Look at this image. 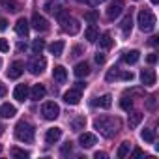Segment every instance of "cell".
I'll list each match as a JSON object with an SVG mask.
<instances>
[{
	"label": "cell",
	"instance_id": "5bb4252c",
	"mask_svg": "<svg viewBox=\"0 0 159 159\" xmlns=\"http://www.w3.org/2000/svg\"><path fill=\"white\" fill-rule=\"evenodd\" d=\"M60 137H62V129L60 127H51L45 133V142L47 144H56L60 140Z\"/></svg>",
	"mask_w": 159,
	"mask_h": 159
},
{
	"label": "cell",
	"instance_id": "d6986e66",
	"mask_svg": "<svg viewBox=\"0 0 159 159\" xmlns=\"http://www.w3.org/2000/svg\"><path fill=\"white\" fill-rule=\"evenodd\" d=\"M45 94H47V90H45L43 84H34V88H32V92H30V99H32V101H39V99L45 98Z\"/></svg>",
	"mask_w": 159,
	"mask_h": 159
},
{
	"label": "cell",
	"instance_id": "5b68a950",
	"mask_svg": "<svg viewBox=\"0 0 159 159\" xmlns=\"http://www.w3.org/2000/svg\"><path fill=\"white\" fill-rule=\"evenodd\" d=\"M41 114L45 120H56L60 116V107L54 103V101H47L41 105Z\"/></svg>",
	"mask_w": 159,
	"mask_h": 159
},
{
	"label": "cell",
	"instance_id": "60d3db41",
	"mask_svg": "<svg viewBox=\"0 0 159 159\" xmlns=\"http://www.w3.org/2000/svg\"><path fill=\"white\" fill-rule=\"evenodd\" d=\"M6 28H8V21L4 17H0V32H4Z\"/></svg>",
	"mask_w": 159,
	"mask_h": 159
},
{
	"label": "cell",
	"instance_id": "681fc988",
	"mask_svg": "<svg viewBox=\"0 0 159 159\" xmlns=\"http://www.w3.org/2000/svg\"><path fill=\"white\" fill-rule=\"evenodd\" d=\"M148 43H150V45H153V47H155V45H157V43H159V41H157V38H150V41H148Z\"/></svg>",
	"mask_w": 159,
	"mask_h": 159
},
{
	"label": "cell",
	"instance_id": "11a10c76",
	"mask_svg": "<svg viewBox=\"0 0 159 159\" xmlns=\"http://www.w3.org/2000/svg\"><path fill=\"white\" fill-rule=\"evenodd\" d=\"M0 153H2V144H0Z\"/></svg>",
	"mask_w": 159,
	"mask_h": 159
},
{
	"label": "cell",
	"instance_id": "9f6ffc18",
	"mask_svg": "<svg viewBox=\"0 0 159 159\" xmlns=\"http://www.w3.org/2000/svg\"><path fill=\"white\" fill-rule=\"evenodd\" d=\"M0 66H2V60H0Z\"/></svg>",
	"mask_w": 159,
	"mask_h": 159
},
{
	"label": "cell",
	"instance_id": "ba28073f",
	"mask_svg": "<svg viewBox=\"0 0 159 159\" xmlns=\"http://www.w3.org/2000/svg\"><path fill=\"white\" fill-rule=\"evenodd\" d=\"M122 11H124V2H122V0H114V2H111V4H109L107 17L112 21V19L120 17V15H122Z\"/></svg>",
	"mask_w": 159,
	"mask_h": 159
},
{
	"label": "cell",
	"instance_id": "603a6c76",
	"mask_svg": "<svg viewBox=\"0 0 159 159\" xmlns=\"http://www.w3.org/2000/svg\"><path fill=\"white\" fill-rule=\"evenodd\" d=\"M0 6H2L4 10H8V11H11V13H15V11L21 10L17 0H0Z\"/></svg>",
	"mask_w": 159,
	"mask_h": 159
},
{
	"label": "cell",
	"instance_id": "e575fe53",
	"mask_svg": "<svg viewBox=\"0 0 159 159\" xmlns=\"http://www.w3.org/2000/svg\"><path fill=\"white\" fill-rule=\"evenodd\" d=\"M120 107L124 109V111H131L133 109V101H131V98H122V101H120Z\"/></svg>",
	"mask_w": 159,
	"mask_h": 159
},
{
	"label": "cell",
	"instance_id": "c3c4849f",
	"mask_svg": "<svg viewBox=\"0 0 159 159\" xmlns=\"http://www.w3.org/2000/svg\"><path fill=\"white\" fill-rule=\"evenodd\" d=\"M142 153H144V152H142L140 148H135V150H133V157H139V155H142Z\"/></svg>",
	"mask_w": 159,
	"mask_h": 159
},
{
	"label": "cell",
	"instance_id": "816d5d0a",
	"mask_svg": "<svg viewBox=\"0 0 159 159\" xmlns=\"http://www.w3.org/2000/svg\"><path fill=\"white\" fill-rule=\"evenodd\" d=\"M4 129H6L4 125H0V135H2V133H4Z\"/></svg>",
	"mask_w": 159,
	"mask_h": 159
},
{
	"label": "cell",
	"instance_id": "ab89813d",
	"mask_svg": "<svg viewBox=\"0 0 159 159\" xmlns=\"http://www.w3.org/2000/svg\"><path fill=\"white\" fill-rule=\"evenodd\" d=\"M81 52H83V47H73V51H71V56H81Z\"/></svg>",
	"mask_w": 159,
	"mask_h": 159
},
{
	"label": "cell",
	"instance_id": "ee69618b",
	"mask_svg": "<svg viewBox=\"0 0 159 159\" xmlns=\"http://www.w3.org/2000/svg\"><path fill=\"white\" fill-rule=\"evenodd\" d=\"M146 60H148V64H155V62H157V54H153V52H152V54H148V58H146Z\"/></svg>",
	"mask_w": 159,
	"mask_h": 159
},
{
	"label": "cell",
	"instance_id": "74e56055",
	"mask_svg": "<svg viewBox=\"0 0 159 159\" xmlns=\"http://www.w3.org/2000/svg\"><path fill=\"white\" fill-rule=\"evenodd\" d=\"M60 153H62V155H67V153H71V142H66V144L62 146Z\"/></svg>",
	"mask_w": 159,
	"mask_h": 159
},
{
	"label": "cell",
	"instance_id": "f1b7e54d",
	"mask_svg": "<svg viewBox=\"0 0 159 159\" xmlns=\"http://www.w3.org/2000/svg\"><path fill=\"white\" fill-rule=\"evenodd\" d=\"M127 122H129V127H137L142 122V112H131Z\"/></svg>",
	"mask_w": 159,
	"mask_h": 159
},
{
	"label": "cell",
	"instance_id": "4316f807",
	"mask_svg": "<svg viewBox=\"0 0 159 159\" xmlns=\"http://www.w3.org/2000/svg\"><path fill=\"white\" fill-rule=\"evenodd\" d=\"M98 39H99V47H101V49H111V47H112V43H114L109 32L101 34V38H98Z\"/></svg>",
	"mask_w": 159,
	"mask_h": 159
},
{
	"label": "cell",
	"instance_id": "484cf974",
	"mask_svg": "<svg viewBox=\"0 0 159 159\" xmlns=\"http://www.w3.org/2000/svg\"><path fill=\"white\" fill-rule=\"evenodd\" d=\"M94 105H99L101 109H111V105H112V96H111V94H105V96H101L98 101H94Z\"/></svg>",
	"mask_w": 159,
	"mask_h": 159
},
{
	"label": "cell",
	"instance_id": "ac0fdd59",
	"mask_svg": "<svg viewBox=\"0 0 159 159\" xmlns=\"http://www.w3.org/2000/svg\"><path fill=\"white\" fill-rule=\"evenodd\" d=\"M73 73L79 77V79H83V77H88L90 75V64L88 62H79L73 69Z\"/></svg>",
	"mask_w": 159,
	"mask_h": 159
},
{
	"label": "cell",
	"instance_id": "83f0119b",
	"mask_svg": "<svg viewBox=\"0 0 159 159\" xmlns=\"http://www.w3.org/2000/svg\"><path fill=\"white\" fill-rule=\"evenodd\" d=\"M84 124H86L84 116H77V118H73V120H71V127H73L75 131H81V129H84Z\"/></svg>",
	"mask_w": 159,
	"mask_h": 159
},
{
	"label": "cell",
	"instance_id": "8d00e7d4",
	"mask_svg": "<svg viewBox=\"0 0 159 159\" xmlns=\"http://www.w3.org/2000/svg\"><path fill=\"white\" fill-rule=\"evenodd\" d=\"M8 51H10V43L4 38H0V52H8Z\"/></svg>",
	"mask_w": 159,
	"mask_h": 159
},
{
	"label": "cell",
	"instance_id": "7dc6e473",
	"mask_svg": "<svg viewBox=\"0 0 159 159\" xmlns=\"http://www.w3.org/2000/svg\"><path fill=\"white\" fill-rule=\"evenodd\" d=\"M153 103H155V96H150V98H148V107L153 109Z\"/></svg>",
	"mask_w": 159,
	"mask_h": 159
},
{
	"label": "cell",
	"instance_id": "f6af8a7d",
	"mask_svg": "<svg viewBox=\"0 0 159 159\" xmlns=\"http://www.w3.org/2000/svg\"><path fill=\"white\" fill-rule=\"evenodd\" d=\"M103 2H105V0H86V4H90V6H99Z\"/></svg>",
	"mask_w": 159,
	"mask_h": 159
},
{
	"label": "cell",
	"instance_id": "f35d334b",
	"mask_svg": "<svg viewBox=\"0 0 159 159\" xmlns=\"http://www.w3.org/2000/svg\"><path fill=\"white\" fill-rule=\"evenodd\" d=\"M120 79H124V81H131V79H133V73H131V71H124V73H120Z\"/></svg>",
	"mask_w": 159,
	"mask_h": 159
},
{
	"label": "cell",
	"instance_id": "9c48e42d",
	"mask_svg": "<svg viewBox=\"0 0 159 159\" xmlns=\"http://www.w3.org/2000/svg\"><path fill=\"white\" fill-rule=\"evenodd\" d=\"M32 26H34V30H38V32H45V30H49V21H47L43 15L34 13V15H32Z\"/></svg>",
	"mask_w": 159,
	"mask_h": 159
},
{
	"label": "cell",
	"instance_id": "4dcf8cb0",
	"mask_svg": "<svg viewBox=\"0 0 159 159\" xmlns=\"http://www.w3.org/2000/svg\"><path fill=\"white\" fill-rule=\"evenodd\" d=\"M127 153H129V142L125 140V142L120 144V148H118V152H116V157H118V159H124Z\"/></svg>",
	"mask_w": 159,
	"mask_h": 159
},
{
	"label": "cell",
	"instance_id": "8992f818",
	"mask_svg": "<svg viewBox=\"0 0 159 159\" xmlns=\"http://www.w3.org/2000/svg\"><path fill=\"white\" fill-rule=\"evenodd\" d=\"M45 67H47V60H45L43 56H39V54H36V56L28 62V69H30L32 75H39V73H43Z\"/></svg>",
	"mask_w": 159,
	"mask_h": 159
},
{
	"label": "cell",
	"instance_id": "d590c367",
	"mask_svg": "<svg viewBox=\"0 0 159 159\" xmlns=\"http://www.w3.org/2000/svg\"><path fill=\"white\" fill-rule=\"evenodd\" d=\"M11 157H28V152L21 150V148H11Z\"/></svg>",
	"mask_w": 159,
	"mask_h": 159
},
{
	"label": "cell",
	"instance_id": "f907efd6",
	"mask_svg": "<svg viewBox=\"0 0 159 159\" xmlns=\"http://www.w3.org/2000/svg\"><path fill=\"white\" fill-rule=\"evenodd\" d=\"M75 84H77V86H75V88H77V90H83V88H84V86H86V84H84V83H75Z\"/></svg>",
	"mask_w": 159,
	"mask_h": 159
},
{
	"label": "cell",
	"instance_id": "7402d4cb",
	"mask_svg": "<svg viewBox=\"0 0 159 159\" xmlns=\"http://www.w3.org/2000/svg\"><path fill=\"white\" fill-rule=\"evenodd\" d=\"M15 114H17V109L13 105H10V103H4L0 107V116L2 118H13Z\"/></svg>",
	"mask_w": 159,
	"mask_h": 159
},
{
	"label": "cell",
	"instance_id": "db71d44e",
	"mask_svg": "<svg viewBox=\"0 0 159 159\" xmlns=\"http://www.w3.org/2000/svg\"><path fill=\"white\" fill-rule=\"evenodd\" d=\"M77 2H86V0H77Z\"/></svg>",
	"mask_w": 159,
	"mask_h": 159
},
{
	"label": "cell",
	"instance_id": "1f68e13d",
	"mask_svg": "<svg viewBox=\"0 0 159 159\" xmlns=\"http://www.w3.org/2000/svg\"><path fill=\"white\" fill-rule=\"evenodd\" d=\"M105 79H107V81H109V83H111V81H116V79H120V69H118L116 66H114V67H111Z\"/></svg>",
	"mask_w": 159,
	"mask_h": 159
},
{
	"label": "cell",
	"instance_id": "9a60e30c",
	"mask_svg": "<svg viewBox=\"0 0 159 159\" xmlns=\"http://www.w3.org/2000/svg\"><path fill=\"white\" fill-rule=\"evenodd\" d=\"M15 32H17V36H21V38H26V36H28L30 26H28V21H26L25 17L17 19V23H15Z\"/></svg>",
	"mask_w": 159,
	"mask_h": 159
},
{
	"label": "cell",
	"instance_id": "52a82bcc",
	"mask_svg": "<svg viewBox=\"0 0 159 159\" xmlns=\"http://www.w3.org/2000/svg\"><path fill=\"white\" fill-rule=\"evenodd\" d=\"M66 6H67V0H49L45 4V11L51 15H58L66 10Z\"/></svg>",
	"mask_w": 159,
	"mask_h": 159
},
{
	"label": "cell",
	"instance_id": "bcb514c9",
	"mask_svg": "<svg viewBox=\"0 0 159 159\" xmlns=\"http://www.w3.org/2000/svg\"><path fill=\"white\" fill-rule=\"evenodd\" d=\"M94 157H96V159H107V153H105V152H96Z\"/></svg>",
	"mask_w": 159,
	"mask_h": 159
},
{
	"label": "cell",
	"instance_id": "cb8c5ba5",
	"mask_svg": "<svg viewBox=\"0 0 159 159\" xmlns=\"http://www.w3.org/2000/svg\"><path fill=\"white\" fill-rule=\"evenodd\" d=\"M64 47H66V43H64L62 39H58V41H54V43H51V45H49V52H51V54H54V56H62Z\"/></svg>",
	"mask_w": 159,
	"mask_h": 159
},
{
	"label": "cell",
	"instance_id": "e0dca14e",
	"mask_svg": "<svg viewBox=\"0 0 159 159\" xmlns=\"http://www.w3.org/2000/svg\"><path fill=\"white\" fill-rule=\"evenodd\" d=\"M120 28H122V36H124V38H127V36L131 34V28H133V17H131V10H129V13L124 17V21H122Z\"/></svg>",
	"mask_w": 159,
	"mask_h": 159
},
{
	"label": "cell",
	"instance_id": "3957f363",
	"mask_svg": "<svg viewBox=\"0 0 159 159\" xmlns=\"http://www.w3.org/2000/svg\"><path fill=\"white\" fill-rule=\"evenodd\" d=\"M56 17H58V21H60V25H62V30H64L66 34L75 36V34L81 32V25H79V21L73 19L67 11H62V13H58Z\"/></svg>",
	"mask_w": 159,
	"mask_h": 159
},
{
	"label": "cell",
	"instance_id": "4fadbf2b",
	"mask_svg": "<svg viewBox=\"0 0 159 159\" xmlns=\"http://www.w3.org/2000/svg\"><path fill=\"white\" fill-rule=\"evenodd\" d=\"M155 79H157V75H155L153 69H142V73H140V81H142L144 86H153V84H155Z\"/></svg>",
	"mask_w": 159,
	"mask_h": 159
},
{
	"label": "cell",
	"instance_id": "6da1fadb",
	"mask_svg": "<svg viewBox=\"0 0 159 159\" xmlns=\"http://www.w3.org/2000/svg\"><path fill=\"white\" fill-rule=\"evenodd\" d=\"M94 127L99 131V135L111 139V137H114V135L118 133V129H120V120L114 118V116H99V118L94 120Z\"/></svg>",
	"mask_w": 159,
	"mask_h": 159
},
{
	"label": "cell",
	"instance_id": "ffe728a7",
	"mask_svg": "<svg viewBox=\"0 0 159 159\" xmlns=\"http://www.w3.org/2000/svg\"><path fill=\"white\" fill-rule=\"evenodd\" d=\"M13 98H15L17 101H25V99L28 98V86H26V84H17L15 90H13Z\"/></svg>",
	"mask_w": 159,
	"mask_h": 159
},
{
	"label": "cell",
	"instance_id": "2e32d148",
	"mask_svg": "<svg viewBox=\"0 0 159 159\" xmlns=\"http://www.w3.org/2000/svg\"><path fill=\"white\" fill-rule=\"evenodd\" d=\"M52 79H54L56 83L64 84V83L67 81V71H66V67H64V66H56V67L52 69Z\"/></svg>",
	"mask_w": 159,
	"mask_h": 159
},
{
	"label": "cell",
	"instance_id": "44dd1931",
	"mask_svg": "<svg viewBox=\"0 0 159 159\" xmlns=\"http://www.w3.org/2000/svg\"><path fill=\"white\" fill-rule=\"evenodd\" d=\"M139 58H140V52H139L137 49L127 51V52H124V56H122V60H124L125 64H137V62H139Z\"/></svg>",
	"mask_w": 159,
	"mask_h": 159
},
{
	"label": "cell",
	"instance_id": "d4e9b609",
	"mask_svg": "<svg viewBox=\"0 0 159 159\" xmlns=\"http://www.w3.org/2000/svg\"><path fill=\"white\" fill-rule=\"evenodd\" d=\"M84 38L90 41V43H94V41H98V38H99V30H98V26H88L86 30H84Z\"/></svg>",
	"mask_w": 159,
	"mask_h": 159
},
{
	"label": "cell",
	"instance_id": "8fae6325",
	"mask_svg": "<svg viewBox=\"0 0 159 159\" xmlns=\"http://www.w3.org/2000/svg\"><path fill=\"white\" fill-rule=\"evenodd\" d=\"M23 71H25V64H23L21 60H15V62L10 66V69H8V77H10V79H19V77L23 75Z\"/></svg>",
	"mask_w": 159,
	"mask_h": 159
},
{
	"label": "cell",
	"instance_id": "7a4b0ae2",
	"mask_svg": "<svg viewBox=\"0 0 159 159\" xmlns=\"http://www.w3.org/2000/svg\"><path fill=\"white\" fill-rule=\"evenodd\" d=\"M15 139L25 142V144H32L34 142V127H32V124H28L26 120L17 122V125H15Z\"/></svg>",
	"mask_w": 159,
	"mask_h": 159
},
{
	"label": "cell",
	"instance_id": "7bdbcfd3",
	"mask_svg": "<svg viewBox=\"0 0 159 159\" xmlns=\"http://www.w3.org/2000/svg\"><path fill=\"white\" fill-rule=\"evenodd\" d=\"M96 62H98V64H105V54L98 52V54H96Z\"/></svg>",
	"mask_w": 159,
	"mask_h": 159
},
{
	"label": "cell",
	"instance_id": "d6a6232c",
	"mask_svg": "<svg viewBox=\"0 0 159 159\" xmlns=\"http://www.w3.org/2000/svg\"><path fill=\"white\" fill-rule=\"evenodd\" d=\"M43 49H45V41H43V39H36V41L32 43V51H34V54H41Z\"/></svg>",
	"mask_w": 159,
	"mask_h": 159
},
{
	"label": "cell",
	"instance_id": "f546056e",
	"mask_svg": "<svg viewBox=\"0 0 159 159\" xmlns=\"http://www.w3.org/2000/svg\"><path fill=\"white\" fill-rule=\"evenodd\" d=\"M140 139L142 140H146V142H155V133H153V129H142L140 131Z\"/></svg>",
	"mask_w": 159,
	"mask_h": 159
},
{
	"label": "cell",
	"instance_id": "7c38bea8",
	"mask_svg": "<svg viewBox=\"0 0 159 159\" xmlns=\"http://www.w3.org/2000/svg\"><path fill=\"white\" fill-rule=\"evenodd\" d=\"M96 142H98V137L94 133H81L79 135V144L83 148H92Z\"/></svg>",
	"mask_w": 159,
	"mask_h": 159
},
{
	"label": "cell",
	"instance_id": "836d02e7",
	"mask_svg": "<svg viewBox=\"0 0 159 159\" xmlns=\"http://www.w3.org/2000/svg\"><path fill=\"white\" fill-rule=\"evenodd\" d=\"M98 19H99V15H98V11H96V10H90V11H86V13H84V21H88V23H92V25H94Z\"/></svg>",
	"mask_w": 159,
	"mask_h": 159
},
{
	"label": "cell",
	"instance_id": "277c9868",
	"mask_svg": "<svg viewBox=\"0 0 159 159\" xmlns=\"http://www.w3.org/2000/svg\"><path fill=\"white\" fill-rule=\"evenodd\" d=\"M139 28L142 32H152L155 28V15L146 8L139 11Z\"/></svg>",
	"mask_w": 159,
	"mask_h": 159
},
{
	"label": "cell",
	"instance_id": "f5cc1de1",
	"mask_svg": "<svg viewBox=\"0 0 159 159\" xmlns=\"http://www.w3.org/2000/svg\"><path fill=\"white\" fill-rule=\"evenodd\" d=\"M152 4H159V0H152Z\"/></svg>",
	"mask_w": 159,
	"mask_h": 159
},
{
	"label": "cell",
	"instance_id": "b9f144b4",
	"mask_svg": "<svg viewBox=\"0 0 159 159\" xmlns=\"http://www.w3.org/2000/svg\"><path fill=\"white\" fill-rule=\"evenodd\" d=\"M6 92H8V88H6V84H4V83H0V99H2V98L6 96Z\"/></svg>",
	"mask_w": 159,
	"mask_h": 159
},
{
	"label": "cell",
	"instance_id": "30bf717a",
	"mask_svg": "<svg viewBox=\"0 0 159 159\" xmlns=\"http://www.w3.org/2000/svg\"><path fill=\"white\" fill-rule=\"evenodd\" d=\"M64 101L67 105H79V101H81V90H77V88H71L64 94Z\"/></svg>",
	"mask_w": 159,
	"mask_h": 159
}]
</instances>
